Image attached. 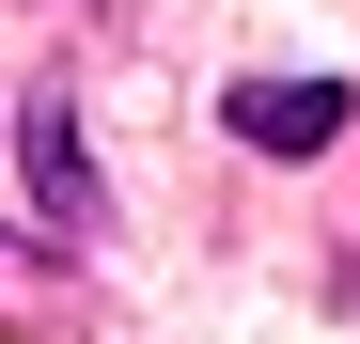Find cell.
<instances>
[{
  "mask_svg": "<svg viewBox=\"0 0 360 344\" xmlns=\"http://www.w3.org/2000/svg\"><path fill=\"white\" fill-rule=\"evenodd\" d=\"M16 157H32V204L63 219V235H94V141H79V110H63V94H32V110H16Z\"/></svg>",
  "mask_w": 360,
  "mask_h": 344,
  "instance_id": "1",
  "label": "cell"
},
{
  "mask_svg": "<svg viewBox=\"0 0 360 344\" xmlns=\"http://www.w3.org/2000/svg\"><path fill=\"white\" fill-rule=\"evenodd\" d=\"M235 141L251 157H329L345 141V79H251L235 94Z\"/></svg>",
  "mask_w": 360,
  "mask_h": 344,
  "instance_id": "2",
  "label": "cell"
}]
</instances>
